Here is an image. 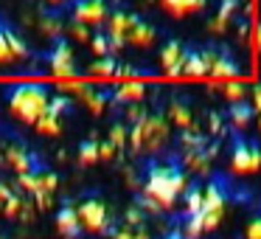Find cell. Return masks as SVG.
Masks as SVG:
<instances>
[{
  "mask_svg": "<svg viewBox=\"0 0 261 239\" xmlns=\"http://www.w3.org/2000/svg\"><path fill=\"white\" fill-rule=\"evenodd\" d=\"M188 188L186 169L174 163H154L141 186V208L149 214H171Z\"/></svg>",
  "mask_w": 261,
  "mask_h": 239,
  "instance_id": "1",
  "label": "cell"
},
{
  "mask_svg": "<svg viewBox=\"0 0 261 239\" xmlns=\"http://www.w3.org/2000/svg\"><path fill=\"white\" fill-rule=\"evenodd\" d=\"M222 217H225V188L222 183L211 180L208 186H202V208L197 214L186 217L180 233L182 239H202L205 233L216 231L222 225Z\"/></svg>",
  "mask_w": 261,
  "mask_h": 239,
  "instance_id": "2",
  "label": "cell"
},
{
  "mask_svg": "<svg viewBox=\"0 0 261 239\" xmlns=\"http://www.w3.org/2000/svg\"><path fill=\"white\" fill-rule=\"evenodd\" d=\"M171 138V124L166 115H158V113H149L141 124L129 127V147L132 155H158L166 149Z\"/></svg>",
  "mask_w": 261,
  "mask_h": 239,
  "instance_id": "3",
  "label": "cell"
},
{
  "mask_svg": "<svg viewBox=\"0 0 261 239\" xmlns=\"http://www.w3.org/2000/svg\"><path fill=\"white\" fill-rule=\"evenodd\" d=\"M6 104L12 110V115L23 124L34 127L37 121L45 115L48 104H51V93L42 85H14L6 93Z\"/></svg>",
  "mask_w": 261,
  "mask_h": 239,
  "instance_id": "4",
  "label": "cell"
},
{
  "mask_svg": "<svg viewBox=\"0 0 261 239\" xmlns=\"http://www.w3.org/2000/svg\"><path fill=\"white\" fill-rule=\"evenodd\" d=\"M76 214H79V225L85 233H93V236L110 233V211L101 200L90 197L85 203H79L76 205Z\"/></svg>",
  "mask_w": 261,
  "mask_h": 239,
  "instance_id": "5",
  "label": "cell"
},
{
  "mask_svg": "<svg viewBox=\"0 0 261 239\" xmlns=\"http://www.w3.org/2000/svg\"><path fill=\"white\" fill-rule=\"evenodd\" d=\"M230 172L233 175H255V172H261V147L258 144L239 138L230 152Z\"/></svg>",
  "mask_w": 261,
  "mask_h": 239,
  "instance_id": "6",
  "label": "cell"
},
{
  "mask_svg": "<svg viewBox=\"0 0 261 239\" xmlns=\"http://www.w3.org/2000/svg\"><path fill=\"white\" fill-rule=\"evenodd\" d=\"M59 87H62V93H73V96L79 99V102L85 104L93 115H101L104 110H107V104H110L107 93L90 87L87 82H59Z\"/></svg>",
  "mask_w": 261,
  "mask_h": 239,
  "instance_id": "7",
  "label": "cell"
},
{
  "mask_svg": "<svg viewBox=\"0 0 261 239\" xmlns=\"http://www.w3.org/2000/svg\"><path fill=\"white\" fill-rule=\"evenodd\" d=\"M48 70L59 79H68L76 74V62H73V48L68 45V40H57L54 48L48 51Z\"/></svg>",
  "mask_w": 261,
  "mask_h": 239,
  "instance_id": "8",
  "label": "cell"
},
{
  "mask_svg": "<svg viewBox=\"0 0 261 239\" xmlns=\"http://www.w3.org/2000/svg\"><path fill=\"white\" fill-rule=\"evenodd\" d=\"M68 110H70V99H65V96L51 99L45 115L34 124L37 132H40V135H59V132H62V115L68 113Z\"/></svg>",
  "mask_w": 261,
  "mask_h": 239,
  "instance_id": "9",
  "label": "cell"
},
{
  "mask_svg": "<svg viewBox=\"0 0 261 239\" xmlns=\"http://www.w3.org/2000/svg\"><path fill=\"white\" fill-rule=\"evenodd\" d=\"M110 9L107 0H73V20L85 26H101Z\"/></svg>",
  "mask_w": 261,
  "mask_h": 239,
  "instance_id": "10",
  "label": "cell"
},
{
  "mask_svg": "<svg viewBox=\"0 0 261 239\" xmlns=\"http://www.w3.org/2000/svg\"><path fill=\"white\" fill-rule=\"evenodd\" d=\"M132 20H135V14L124 12V9H115V12L107 14L104 23H107V37H110V42H113V51H118V48L126 45V34H129Z\"/></svg>",
  "mask_w": 261,
  "mask_h": 239,
  "instance_id": "11",
  "label": "cell"
},
{
  "mask_svg": "<svg viewBox=\"0 0 261 239\" xmlns=\"http://www.w3.org/2000/svg\"><path fill=\"white\" fill-rule=\"evenodd\" d=\"M3 166H9L12 172H17V175H31V172H40L37 169V158L29 152L25 147H17V144H12V147L3 149Z\"/></svg>",
  "mask_w": 261,
  "mask_h": 239,
  "instance_id": "12",
  "label": "cell"
},
{
  "mask_svg": "<svg viewBox=\"0 0 261 239\" xmlns=\"http://www.w3.org/2000/svg\"><path fill=\"white\" fill-rule=\"evenodd\" d=\"M211 160H214V149L199 144V147H191V149H182V169L186 172H194V175H205L211 169Z\"/></svg>",
  "mask_w": 261,
  "mask_h": 239,
  "instance_id": "13",
  "label": "cell"
},
{
  "mask_svg": "<svg viewBox=\"0 0 261 239\" xmlns=\"http://www.w3.org/2000/svg\"><path fill=\"white\" fill-rule=\"evenodd\" d=\"M186 54L188 48L182 45L180 40H169L163 45V51H160V65H163V70L169 76H180L182 74V62H186Z\"/></svg>",
  "mask_w": 261,
  "mask_h": 239,
  "instance_id": "14",
  "label": "cell"
},
{
  "mask_svg": "<svg viewBox=\"0 0 261 239\" xmlns=\"http://www.w3.org/2000/svg\"><path fill=\"white\" fill-rule=\"evenodd\" d=\"M211 59H214V48H202V51H197V48H188L186 54V62H182V74L186 76H208L211 74Z\"/></svg>",
  "mask_w": 261,
  "mask_h": 239,
  "instance_id": "15",
  "label": "cell"
},
{
  "mask_svg": "<svg viewBox=\"0 0 261 239\" xmlns=\"http://www.w3.org/2000/svg\"><path fill=\"white\" fill-rule=\"evenodd\" d=\"M214 79H239L242 76V68H239L236 62H233L230 51H219V48H214V59H211V74Z\"/></svg>",
  "mask_w": 261,
  "mask_h": 239,
  "instance_id": "16",
  "label": "cell"
},
{
  "mask_svg": "<svg viewBox=\"0 0 261 239\" xmlns=\"http://www.w3.org/2000/svg\"><path fill=\"white\" fill-rule=\"evenodd\" d=\"M154 37H158L154 26L146 23L143 17H138V14H135V20H132V26H129V34H126V45L146 48V45H152V42H154Z\"/></svg>",
  "mask_w": 261,
  "mask_h": 239,
  "instance_id": "17",
  "label": "cell"
},
{
  "mask_svg": "<svg viewBox=\"0 0 261 239\" xmlns=\"http://www.w3.org/2000/svg\"><path fill=\"white\" fill-rule=\"evenodd\" d=\"M143 96H146V85H143V82H138V79L121 82V85L113 90V102L126 104V107H129V104H141Z\"/></svg>",
  "mask_w": 261,
  "mask_h": 239,
  "instance_id": "18",
  "label": "cell"
},
{
  "mask_svg": "<svg viewBox=\"0 0 261 239\" xmlns=\"http://www.w3.org/2000/svg\"><path fill=\"white\" fill-rule=\"evenodd\" d=\"M57 231L62 233L65 239H79L82 225H79V214H76L73 205H65V208H59V214H57Z\"/></svg>",
  "mask_w": 261,
  "mask_h": 239,
  "instance_id": "19",
  "label": "cell"
},
{
  "mask_svg": "<svg viewBox=\"0 0 261 239\" xmlns=\"http://www.w3.org/2000/svg\"><path fill=\"white\" fill-rule=\"evenodd\" d=\"M169 124L171 127H180V132L199 130V127L194 124V115H191V110H188V104H182L180 99H174V102L169 104Z\"/></svg>",
  "mask_w": 261,
  "mask_h": 239,
  "instance_id": "20",
  "label": "cell"
},
{
  "mask_svg": "<svg viewBox=\"0 0 261 239\" xmlns=\"http://www.w3.org/2000/svg\"><path fill=\"white\" fill-rule=\"evenodd\" d=\"M160 3L171 17H188V14L205 9V0H160Z\"/></svg>",
  "mask_w": 261,
  "mask_h": 239,
  "instance_id": "21",
  "label": "cell"
},
{
  "mask_svg": "<svg viewBox=\"0 0 261 239\" xmlns=\"http://www.w3.org/2000/svg\"><path fill=\"white\" fill-rule=\"evenodd\" d=\"M37 26H40V31L45 37H51L54 42L62 40V34H65V20L59 17L57 12H42L40 14V23H37Z\"/></svg>",
  "mask_w": 261,
  "mask_h": 239,
  "instance_id": "22",
  "label": "cell"
},
{
  "mask_svg": "<svg viewBox=\"0 0 261 239\" xmlns=\"http://www.w3.org/2000/svg\"><path fill=\"white\" fill-rule=\"evenodd\" d=\"M236 9H239V0H222L219 12H216V17L208 23V29L214 31V34H222V31L227 29V23H230V17H233Z\"/></svg>",
  "mask_w": 261,
  "mask_h": 239,
  "instance_id": "23",
  "label": "cell"
},
{
  "mask_svg": "<svg viewBox=\"0 0 261 239\" xmlns=\"http://www.w3.org/2000/svg\"><path fill=\"white\" fill-rule=\"evenodd\" d=\"M87 74H90V76H101V79H113V76H118V59H115V57H98L96 62H90Z\"/></svg>",
  "mask_w": 261,
  "mask_h": 239,
  "instance_id": "24",
  "label": "cell"
},
{
  "mask_svg": "<svg viewBox=\"0 0 261 239\" xmlns=\"http://www.w3.org/2000/svg\"><path fill=\"white\" fill-rule=\"evenodd\" d=\"M216 90H219L222 96H225V102H230V104L247 102V87H244L242 82H233V79L219 82V85H216Z\"/></svg>",
  "mask_w": 261,
  "mask_h": 239,
  "instance_id": "25",
  "label": "cell"
},
{
  "mask_svg": "<svg viewBox=\"0 0 261 239\" xmlns=\"http://www.w3.org/2000/svg\"><path fill=\"white\" fill-rule=\"evenodd\" d=\"M250 118H253V107H250L247 102L230 104V110H227V121H230L236 130H244V127L250 124Z\"/></svg>",
  "mask_w": 261,
  "mask_h": 239,
  "instance_id": "26",
  "label": "cell"
},
{
  "mask_svg": "<svg viewBox=\"0 0 261 239\" xmlns=\"http://www.w3.org/2000/svg\"><path fill=\"white\" fill-rule=\"evenodd\" d=\"M110 239H152L146 228H132V225H118V228H110L107 233Z\"/></svg>",
  "mask_w": 261,
  "mask_h": 239,
  "instance_id": "27",
  "label": "cell"
},
{
  "mask_svg": "<svg viewBox=\"0 0 261 239\" xmlns=\"http://www.w3.org/2000/svg\"><path fill=\"white\" fill-rule=\"evenodd\" d=\"M79 163L82 166H93V163H98V141H85L79 147Z\"/></svg>",
  "mask_w": 261,
  "mask_h": 239,
  "instance_id": "28",
  "label": "cell"
},
{
  "mask_svg": "<svg viewBox=\"0 0 261 239\" xmlns=\"http://www.w3.org/2000/svg\"><path fill=\"white\" fill-rule=\"evenodd\" d=\"M65 31H68V37H73L76 42H87L90 45L93 34H90V26L85 23H76V20H70V23H65Z\"/></svg>",
  "mask_w": 261,
  "mask_h": 239,
  "instance_id": "29",
  "label": "cell"
},
{
  "mask_svg": "<svg viewBox=\"0 0 261 239\" xmlns=\"http://www.w3.org/2000/svg\"><path fill=\"white\" fill-rule=\"evenodd\" d=\"M6 40H9V48H12L14 59H20V57H29V45L23 42V37H17V31H14L12 26H6Z\"/></svg>",
  "mask_w": 261,
  "mask_h": 239,
  "instance_id": "30",
  "label": "cell"
},
{
  "mask_svg": "<svg viewBox=\"0 0 261 239\" xmlns=\"http://www.w3.org/2000/svg\"><path fill=\"white\" fill-rule=\"evenodd\" d=\"M90 48H93V54L96 57H113V42H110V37H107V31L104 34H93V40H90Z\"/></svg>",
  "mask_w": 261,
  "mask_h": 239,
  "instance_id": "31",
  "label": "cell"
},
{
  "mask_svg": "<svg viewBox=\"0 0 261 239\" xmlns=\"http://www.w3.org/2000/svg\"><path fill=\"white\" fill-rule=\"evenodd\" d=\"M110 144L115 147V152L118 149H126V141H129V130H126L124 124H113V130H110Z\"/></svg>",
  "mask_w": 261,
  "mask_h": 239,
  "instance_id": "32",
  "label": "cell"
},
{
  "mask_svg": "<svg viewBox=\"0 0 261 239\" xmlns=\"http://www.w3.org/2000/svg\"><path fill=\"white\" fill-rule=\"evenodd\" d=\"M14 62V54L9 48V40H6V23L0 20V65H12Z\"/></svg>",
  "mask_w": 261,
  "mask_h": 239,
  "instance_id": "33",
  "label": "cell"
},
{
  "mask_svg": "<svg viewBox=\"0 0 261 239\" xmlns=\"http://www.w3.org/2000/svg\"><path fill=\"white\" fill-rule=\"evenodd\" d=\"M143 220H146V211H143L141 205H129V208H126L124 225H132V228H143Z\"/></svg>",
  "mask_w": 261,
  "mask_h": 239,
  "instance_id": "34",
  "label": "cell"
},
{
  "mask_svg": "<svg viewBox=\"0 0 261 239\" xmlns=\"http://www.w3.org/2000/svg\"><path fill=\"white\" fill-rule=\"evenodd\" d=\"M244 239H261V217H253L244 225Z\"/></svg>",
  "mask_w": 261,
  "mask_h": 239,
  "instance_id": "35",
  "label": "cell"
},
{
  "mask_svg": "<svg viewBox=\"0 0 261 239\" xmlns=\"http://www.w3.org/2000/svg\"><path fill=\"white\" fill-rule=\"evenodd\" d=\"M146 115H149V113L141 107V104H129V110H126V118H129V124H132V127L141 124V121L146 118Z\"/></svg>",
  "mask_w": 261,
  "mask_h": 239,
  "instance_id": "36",
  "label": "cell"
},
{
  "mask_svg": "<svg viewBox=\"0 0 261 239\" xmlns=\"http://www.w3.org/2000/svg\"><path fill=\"white\" fill-rule=\"evenodd\" d=\"M115 155H118V152H115V147H113L110 141H101V144H98V160H113Z\"/></svg>",
  "mask_w": 261,
  "mask_h": 239,
  "instance_id": "37",
  "label": "cell"
},
{
  "mask_svg": "<svg viewBox=\"0 0 261 239\" xmlns=\"http://www.w3.org/2000/svg\"><path fill=\"white\" fill-rule=\"evenodd\" d=\"M14 194V188L9 186V183H0V217H3V205H6V200Z\"/></svg>",
  "mask_w": 261,
  "mask_h": 239,
  "instance_id": "38",
  "label": "cell"
},
{
  "mask_svg": "<svg viewBox=\"0 0 261 239\" xmlns=\"http://www.w3.org/2000/svg\"><path fill=\"white\" fill-rule=\"evenodd\" d=\"M250 107H253L255 115H261V82L253 87V104H250Z\"/></svg>",
  "mask_w": 261,
  "mask_h": 239,
  "instance_id": "39",
  "label": "cell"
},
{
  "mask_svg": "<svg viewBox=\"0 0 261 239\" xmlns=\"http://www.w3.org/2000/svg\"><path fill=\"white\" fill-rule=\"evenodd\" d=\"M138 74H141V70H138L135 65H118V76H126V79H138Z\"/></svg>",
  "mask_w": 261,
  "mask_h": 239,
  "instance_id": "40",
  "label": "cell"
},
{
  "mask_svg": "<svg viewBox=\"0 0 261 239\" xmlns=\"http://www.w3.org/2000/svg\"><path fill=\"white\" fill-rule=\"evenodd\" d=\"M255 45L261 48V23H258V29H255Z\"/></svg>",
  "mask_w": 261,
  "mask_h": 239,
  "instance_id": "41",
  "label": "cell"
},
{
  "mask_svg": "<svg viewBox=\"0 0 261 239\" xmlns=\"http://www.w3.org/2000/svg\"><path fill=\"white\" fill-rule=\"evenodd\" d=\"M166 239H182V236H180V233H171V236H166Z\"/></svg>",
  "mask_w": 261,
  "mask_h": 239,
  "instance_id": "42",
  "label": "cell"
},
{
  "mask_svg": "<svg viewBox=\"0 0 261 239\" xmlns=\"http://www.w3.org/2000/svg\"><path fill=\"white\" fill-rule=\"evenodd\" d=\"M48 3H54V6H59V3H65V0H48Z\"/></svg>",
  "mask_w": 261,
  "mask_h": 239,
  "instance_id": "43",
  "label": "cell"
},
{
  "mask_svg": "<svg viewBox=\"0 0 261 239\" xmlns=\"http://www.w3.org/2000/svg\"><path fill=\"white\" fill-rule=\"evenodd\" d=\"M258 127H261V115H258Z\"/></svg>",
  "mask_w": 261,
  "mask_h": 239,
  "instance_id": "44",
  "label": "cell"
}]
</instances>
